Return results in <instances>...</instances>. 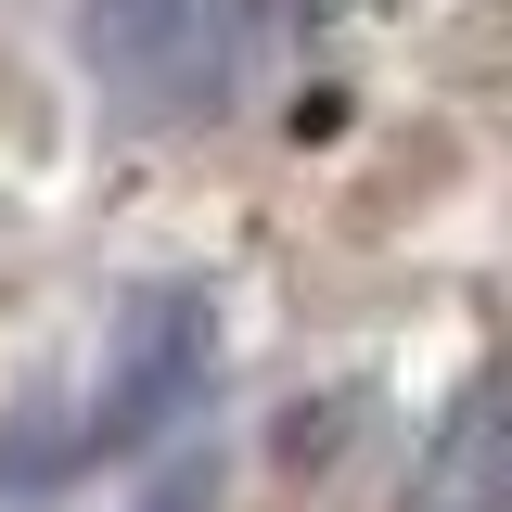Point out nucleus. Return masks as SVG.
<instances>
[{"instance_id": "nucleus-1", "label": "nucleus", "mask_w": 512, "mask_h": 512, "mask_svg": "<svg viewBox=\"0 0 512 512\" xmlns=\"http://www.w3.org/2000/svg\"><path fill=\"white\" fill-rule=\"evenodd\" d=\"M205 372H218V308H205L192 282H154V295L116 320V359L90 384V410H77L64 436L13 448V474H77V461H116V448L167 436L192 397H205Z\"/></svg>"}, {"instance_id": "nucleus-2", "label": "nucleus", "mask_w": 512, "mask_h": 512, "mask_svg": "<svg viewBox=\"0 0 512 512\" xmlns=\"http://www.w3.org/2000/svg\"><path fill=\"white\" fill-rule=\"evenodd\" d=\"M77 52L116 103L180 116L192 90H218V0H77Z\"/></svg>"}, {"instance_id": "nucleus-3", "label": "nucleus", "mask_w": 512, "mask_h": 512, "mask_svg": "<svg viewBox=\"0 0 512 512\" xmlns=\"http://www.w3.org/2000/svg\"><path fill=\"white\" fill-rule=\"evenodd\" d=\"M423 512H487V423H461V436H448L436 500H423Z\"/></svg>"}, {"instance_id": "nucleus-4", "label": "nucleus", "mask_w": 512, "mask_h": 512, "mask_svg": "<svg viewBox=\"0 0 512 512\" xmlns=\"http://www.w3.org/2000/svg\"><path fill=\"white\" fill-rule=\"evenodd\" d=\"M128 512H218V461H180L154 500H128Z\"/></svg>"}]
</instances>
